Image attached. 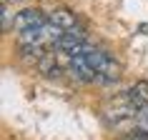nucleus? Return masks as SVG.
I'll list each match as a JSON object with an SVG mask.
<instances>
[{
    "mask_svg": "<svg viewBox=\"0 0 148 140\" xmlns=\"http://www.w3.org/2000/svg\"><path fill=\"white\" fill-rule=\"evenodd\" d=\"M35 68H38V73L48 75V78L60 75V65H58V60H55V53H45L38 63H35Z\"/></svg>",
    "mask_w": 148,
    "mask_h": 140,
    "instance_id": "39448f33",
    "label": "nucleus"
},
{
    "mask_svg": "<svg viewBox=\"0 0 148 140\" xmlns=\"http://www.w3.org/2000/svg\"><path fill=\"white\" fill-rule=\"evenodd\" d=\"M68 65H70L73 75H75L80 83H98L95 70L86 63V58H83V55H70V58H68Z\"/></svg>",
    "mask_w": 148,
    "mask_h": 140,
    "instance_id": "f03ea898",
    "label": "nucleus"
},
{
    "mask_svg": "<svg viewBox=\"0 0 148 140\" xmlns=\"http://www.w3.org/2000/svg\"><path fill=\"white\" fill-rule=\"evenodd\" d=\"M3 3H10V5H18V3H23V0H3Z\"/></svg>",
    "mask_w": 148,
    "mask_h": 140,
    "instance_id": "6e6552de",
    "label": "nucleus"
},
{
    "mask_svg": "<svg viewBox=\"0 0 148 140\" xmlns=\"http://www.w3.org/2000/svg\"><path fill=\"white\" fill-rule=\"evenodd\" d=\"M15 15L10 10V3H3V13H0V20H3V30H13V25H15Z\"/></svg>",
    "mask_w": 148,
    "mask_h": 140,
    "instance_id": "0eeeda50",
    "label": "nucleus"
},
{
    "mask_svg": "<svg viewBox=\"0 0 148 140\" xmlns=\"http://www.w3.org/2000/svg\"><path fill=\"white\" fill-rule=\"evenodd\" d=\"M125 95H128V100H131V105L136 110L146 108L148 105V80H136V83L125 90Z\"/></svg>",
    "mask_w": 148,
    "mask_h": 140,
    "instance_id": "7ed1b4c3",
    "label": "nucleus"
},
{
    "mask_svg": "<svg viewBox=\"0 0 148 140\" xmlns=\"http://www.w3.org/2000/svg\"><path fill=\"white\" fill-rule=\"evenodd\" d=\"M48 18H50V23H53V25L63 28V30L75 28V13H73V10H68V8H55Z\"/></svg>",
    "mask_w": 148,
    "mask_h": 140,
    "instance_id": "20e7f679",
    "label": "nucleus"
},
{
    "mask_svg": "<svg viewBox=\"0 0 148 140\" xmlns=\"http://www.w3.org/2000/svg\"><path fill=\"white\" fill-rule=\"evenodd\" d=\"M133 130L140 133V135H148V105L136 113V118H133Z\"/></svg>",
    "mask_w": 148,
    "mask_h": 140,
    "instance_id": "423d86ee",
    "label": "nucleus"
},
{
    "mask_svg": "<svg viewBox=\"0 0 148 140\" xmlns=\"http://www.w3.org/2000/svg\"><path fill=\"white\" fill-rule=\"evenodd\" d=\"M50 18L38 8H25V10H18L15 15V25H13V30L15 33H23V30H30V28H40V25H45Z\"/></svg>",
    "mask_w": 148,
    "mask_h": 140,
    "instance_id": "f257e3e1",
    "label": "nucleus"
}]
</instances>
